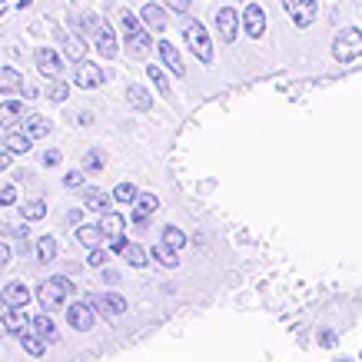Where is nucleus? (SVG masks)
Here are the masks:
<instances>
[{
	"label": "nucleus",
	"instance_id": "c85d7f7f",
	"mask_svg": "<svg viewBox=\"0 0 362 362\" xmlns=\"http://www.w3.org/2000/svg\"><path fill=\"white\" fill-rule=\"evenodd\" d=\"M21 346H23V352H27V356H44V346H47V342L40 339V336H37L33 329H27L21 336Z\"/></svg>",
	"mask_w": 362,
	"mask_h": 362
},
{
	"label": "nucleus",
	"instance_id": "de8ad7c7",
	"mask_svg": "<svg viewBox=\"0 0 362 362\" xmlns=\"http://www.w3.org/2000/svg\"><path fill=\"white\" fill-rule=\"evenodd\" d=\"M133 226H136V230H146V226H150V216H133Z\"/></svg>",
	"mask_w": 362,
	"mask_h": 362
},
{
	"label": "nucleus",
	"instance_id": "aec40b11",
	"mask_svg": "<svg viewBox=\"0 0 362 362\" xmlns=\"http://www.w3.org/2000/svg\"><path fill=\"white\" fill-rule=\"evenodd\" d=\"M127 103H130L133 110H150V107H153V97H150V93H146V87H140V83H130V87H127Z\"/></svg>",
	"mask_w": 362,
	"mask_h": 362
},
{
	"label": "nucleus",
	"instance_id": "cd10ccee",
	"mask_svg": "<svg viewBox=\"0 0 362 362\" xmlns=\"http://www.w3.org/2000/svg\"><path fill=\"white\" fill-rule=\"evenodd\" d=\"M37 259H40V263H54L57 259V240L54 236H40V240H37Z\"/></svg>",
	"mask_w": 362,
	"mask_h": 362
},
{
	"label": "nucleus",
	"instance_id": "58836bf2",
	"mask_svg": "<svg viewBox=\"0 0 362 362\" xmlns=\"http://www.w3.org/2000/svg\"><path fill=\"white\" fill-rule=\"evenodd\" d=\"M64 187H66V189H77V187H83V173H80V170H70V173L64 176Z\"/></svg>",
	"mask_w": 362,
	"mask_h": 362
},
{
	"label": "nucleus",
	"instance_id": "a211bd4d",
	"mask_svg": "<svg viewBox=\"0 0 362 362\" xmlns=\"http://www.w3.org/2000/svg\"><path fill=\"white\" fill-rule=\"evenodd\" d=\"M23 117H27L23 103H17V100H7V103H0V127H4V130H11L13 123H21Z\"/></svg>",
	"mask_w": 362,
	"mask_h": 362
},
{
	"label": "nucleus",
	"instance_id": "bb28decb",
	"mask_svg": "<svg viewBox=\"0 0 362 362\" xmlns=\"http://www.w3.org/2000/svg\"><path fill=\"white\" fill-rule=\"evenodd\" d=\"M21 213H23V220L40 223L47 216V203H44V199H27V203L21 206Z\"/></svg>",
	"mask_w": 362,
	"mask_h": 362
},
{
	"label": "nucleus",
	"instance_id": "f8f14e48",
	"mask_svg": "<svg viewBox=\"0 0 362 362\" xmlns=\"http://www.w3.org/2000/svg\"><path fill=\"white\" fill-rule=\"evenodd\" d=\"M316 0H289V17L296 27H309V23L316 21Z\"/></svg>",
	"mask_w": 362,
	"mask_h": 362
},
{
	"label": "nucleus",
	"instance_id": "c9c22d12",
	"mask_svg": "<svg viewBox=\"0 0 362 362\" xmlns=\"http://www.w3.org/2000/svg\"><path fill=\"white\" fill-rule=\"evenodd\" d=\"M146 74H150V80L156 83V90H160V93L166 97V93H170V83H166V74H163V70H160L156 64H150V66H146Z\"/></svg>",
	"mask_w": 362,
	"mask_h": 362
},
{
	"label": "nucleus",
	"instance_id": "473e14b6",
	"mask_svg": "<svg viewBox=\"0 0 362 362\" xmlns=\"http://www.w3.org/2000/svg\"><path fill=\"white\" fill-rule=\"evenodd\" d=\"M100 230L107 233V236H117V233H123V216H120V213H103Z\"/></svg>",
	"mask_w": 362,
	"mask_h": 362
},
{
	"label": "nucleus",
	"instance_id": "603ef678",
	"mask_svg": "<svg viewBox=\"0 0 362 362\" xmlns=\"http://www.w3.org/2000/svg\"><path fill=\"white\" fill-rule=\"evenodd\" d=\"M336 362H356V359H336Z\"/></svg>",
	"mask_w": 362,
	"mask_h": 362
},
{
	"label": "nucleus",
	"instance_id": "c03bdc74",
	"mask_svg": "<svg viewBox=\"0 0 362 362\" xmlns=\"http://www.w3.org/2000/svg\"><path fill=\"white\" fill-rule=\"evenodd\" d=\"M11 160H13V153L4 146V150H0V170H11Z\"/></svg>",
	"mask_w": 362,
	"mask_h": 362
},
{
	"label": "nucleus",
	"instance_id": "72a5a7b5",
	"mask_svg": "<svg viewBox=\"0 0 362 362\" xmlns=\"http://www.w3.org/2000/svg\"><path fill=\"white\" fill-rule=\"evenodd\" d=\"M163 246H170V250H183V246H187V236H183V230L166 226V230H163Z\"/></svg>",
	"mask_w": 362,
	"mask_h": 362
},
{
	"label": "nucleus",
	"instance_id": "37998d69",
	"mask_svg": "<svg viewBox=\"0 0 362 362\" xmlns=\"http://www.w3.org/2000/svg\"><path fill=\"white\" fill-rule=\"evenodd\" d=\"M100 279H103L107 286H117V283H120V273H117V269H103V273H100Z\"/></svg>",
	"mask_w": 362,
	"mask_h": 362
},
{
	"label": "nucleus",
	"instance_id": "09e8293b",
	"mask_svg": "<svg viewBox=\"0 0 362 362\" xmlns=\"http://www.w3.org/2000/svg\"><path fill=\"white\" fill-rule=\"evenodd\" d=\"M66 220H70V223H80V220H83V213H80V209H70V213H66Z\"/></svg>",
	"mask_w": 362,
	"mask_h": 362
},
{
	"label": "nucleus",
	"instance_id": "2eb2a0df",
	"mask_svg": "<svg viewBox=\"0 0 362 362\" xmlns=\"http://www.w3.org/2000/svg\"><path fill=\"white\" fill-rule=\"evenodd\" d=\"M4 303L13 309H27V303H30V289L23 283H7L4 286Z\"/></svg>",
	"mask_w": 362,
	"mask_h": 362
},
{
	"label": "nucleus",
	"instance_id": "1a4fd4ad",
	"mask_svg": "<svg viewBox=\"0 0 362 362\" xmlns=\"http://www.w3.org/2000/svg\"><path fill=\"white\" fill-rule=\"evenodd\" d=\"M93 319H97V313H93L90 303H70V306H66V322H70L74 329H80V332L93 329Z\"/></svg>",
	"mask_w": 362,
	"mask_h": 362
},
{
	"label": "nucleus",
	"instance_id": "f257e3e1",
	"mask_svg": "<svg viewBox=\"0 0 362 362\" xmlns=\"http://www.w3.org/2000/svg\"><path fill=\"white\" fill-rule=\"evenodd\" d=\"M70 293H74L70 279H64V276H47L44 283L37 286V303L50 313V309H60V303H66Z\"/></svg>",
	"mask_w": 362,
	"mask_h": 362
},
{
	"label": "nucleus",
	"instance_id": "7ed1b4c3",
	"mask_svg": "<svg viewBox=\"0 0 362 362\" xmlns=\"http://www.w3.org/2000/svg\"><path fill=\"white\" fill-rule=\"evenodd\" d=\"M332 57H336L339 64H352L356 57H362V33L356 30V27L339 30L336 40H332Z\"/></svg>",
	"mask_w": 362,
	"mask_h": 362
},
{
	"label": "nucleus",
	"instance_id": "a19ab883",
	"mask_svg": "<svg viewBox=\"0 0 362 362\" xmlns=\"http://www.w3.org/2000/svg\"><path fill=\"white\" fill-rule=\"evenodd\" d=\"M17 203V193H13V187H0V206H13Z\"/></svg>",
	"mask_w": 362,
	"mask_h": 362
},
{
	"label": "nucleus",
	"instance_id": "ddd939ff",
	"mask_svg": "<svg viewBox=\"0 0 362 362\" xmlns=\"http://www.w3.org/2000/svg\"><path fill=\"white\" fill-rule=\"evenodd\" d=\"M156 50H160V60L166 64V70H170V74H176V77H183V74H187L183 57H180V50H176L170 40H160V44H156Z\"/></svg>",
	"mask_w": 362,
	"mask_h": 362
},
{
	"label": "nucleus",
	"instance_id": "8fccbe9b",
	"mask_svg": "<svg viewBox=\"0 0 362 362\" xmlns=\"http://www.w3.org/2000/svg\"><path fill=\"white\" fill-rule=\"evenodd\" d=\"M189 4H193V0H176V7H180V11H187Z\"/></svg>",
	"mask_w": 362,
	"mask_h": 362
},
{
	"label": "nucleus",
	"instance_id": "4be33fe9",
	"mask_svg": "<svg viewBox=\"0 0 362 362\" xmlns=\"http://www.w3.org/2000/svg\"><path fill=\"white\" fill-rule=\"evenodd\" d=\"M83 203H87V209H93V213H107L110 197H107L100 187H87V189H83Z\"/></svg>",
	"mask_w": 362,
	"mask_h": 362
},
{
	"label": "nucleus",
	"instance_id": "f3484780",
	"mask_svg": "<svg viewBox=\"0 0 362 362\" xmlns=\"http://www.w3.org/2000/svg\"><path fill=\"white\" fill-rule=\"evenodd\" d=\"M0 93L4 97H13V93H23V80L13 66H0Z\"/></svg>",
	"mask_w": 362,
	"mask_h": 362
},
{
	"label": "nucleus",
	"instance_id": "393cba45",
	"mask_svg": "<svg viewBox=\"0 0 362 362\" xmlns=\"http://www.w3.org/2000/svg\"><path fill=\"white\" fill-rule=\"evenodd\" d=\"M123 259H127L133 269H143V266L150 263V252L143 250L140 243H127V250H123Z\"/></svg>",
	"mask_w": 362,
	"mask_h": 362
},
{
	"label": "nucleus",
	"instance_id": "6ab92c4d",
	"mask_svg": "<svg viewBox=\"0 0 362 362\" xmlns=\"http://www.w3.org/2000/svg\"><path fill=\"white\" fill-rule=\"evenodd\" d=\"M140 17L146 21V27H153V30H166V23H170V13H166L160 4H146L140 11Z\"/></svg>",
	"mask_w": 362,
	"mask_h": 362
},
{
	"label": "nucleus",
	"instance_id": "c756f323",
	"mask_svg": "<svg viewBox=\"0 0 362 362\" xmlns=\"http://www.w3.org/2000/svg\"><path fill=\"white\" fill-rule=\"evenodd\" d=\"M4 146H7L13 156H17V153H27V150H30V136H27V133H7Z\"/></svg>",
	"mask_w": 362,
	"mask_h": 362
},
{
	"label": "nucleus",
	"instance_id": "20e7f679",
	"mask_svg": "<svg viewBox=\"0 0 362 362\" xmlns=\"http://www.w3.org/2000/svg\"><path fill=\"white\" fill-rule=\"evenodd\" d=\"M87 303L93 306V313H100L103 319H117L127 313V299L117 296V293H87Z\"/></svg>",
	"mask_w": 362,
	"mask_h": 362
},
{
	"label": "nucleus",
	"instance_id": "9b49d317",
	"mask_svg": "<svg viewBox=\"0 0 362 362\" xmlns=\"http://www.w3.org/2000/svg\"><path fill=\"white\" fill-rule=\"evenodd\" d=\"M0 322H4L7 336H23V332L30 329V319L23 316V309H13V306H7L0 313Z\"/></svg>",
	"mask_w": 362,
	"mask_h": 362
},
{
	"label": "nucleus",
	"instance_id": "a18cd8bd",
	"mask_svg": "<svg viewBox=\"0 0 362 362\" xmlns=\"http://www.w3.org/2000/svg\"><path fill=\"white\" fill-rule=\"evenodd\" d=\"M7 263H11V246L0 243V266H7Z\"/></svg>",
	"mask_w": 362,
	"mask_h": 362
},
{
	"label": "nucleus",
	"instance_id": "79ce46f5",
	"mask_svg": "<svg viewBox=\"0 0 362 362\" xmlns=\"http://www.w3.org/2000/svg\"><path fill=\"white\" fill-rule=\"evenodd\" d=\"M107 252H110V250H100V246H93V250H90V266H103V263H107Z\"/></svg>",
	"mask_w": 362,
	"mask_h": 362
},
{
	"label": "nucleus",
	"instance_id": "864d4df0",
	"mask_svg": "<svg viewBox=\"0 0 362 362\" xmlns=\"http://www.w3.org/2000/svg\"><path fill=\"white\" fill-rule=\"evenodd\" d=\"M0 226H4V223H0Z\"/></svg>",
	"mask_w": 362,
	"mask_h": 362
},
{
	"label": "nucleus",
	"instance_id": "423d86ee",
	"mask_svg": "<svg viewBox=\"0 0 362 362\" xmlns=\"http://www.w3.org/2000/svg\"><path fill=\"white\" fill-rule=\"evenodd\" d=\"M213 21H216V33H220L223 44H233L236 33H240V23H243V17L236 13V7H220Z\"/></svg>",
	"mask_w": 362,
	"mask_h": 362
},
{
	"label": "nucleus",
	"instance_id": "2f4dec72",
	"mask_svg": "<svg viewBox=\"0 0 362 362\" xmlns=\"http://www.w3.org/2000/svg\"><path fill=\"white\" fill-rule=\"evenodd\" d=\"M150 256H153L160 266H166V269H176V250H170V246H156V250H150Z\"/></svg>",
	"mask_w": 362,
	"mask_h": 362
},
{
	"label": "nucleus",
	"instance_id": "7c9ffc66",
	"mask_svg": "<svg viewBox=\"0 0 362 362\" xmlns=\"http://www.w3.org/2000/svg\"><path fill=\"white\" fill-rule=\"evenodd\" d=\"M156 206H160V199H156L153 193H143V197L136 199V206H133V216H153Z\"/></svg>",
	"mask_w": 362,
	"mask_h": 362
},
{
	"label": "nucleus",
	"instance_id": "ea45409f",
	"mask_svg": "<svg viewBox=\"0 0 362 362\" xmlns=\"http://www.w3.org/2000/svg\"><path fill=\"white\" fill-rule=\"evenodd\" d=\"M107 240H110V252L123 256V250H127V236H123V233H117V236H107Z\"/></svg>",
	"mask_w": 362,
	"mask_h": 362
},
{
	"label": "nucleus",
	"instance_id": "0eeeda50",
	"mask_svg": "<svg viewBox=\"0 0 362 362\" xmlns=\"http://www.w3.org/2000/svg\"><path fill=\"white\" fill-rule=\"evenodd\" d=\"M93 44H97V50H100L103 60H113V57H117L120 44H117V30H113V23H107V21L97 23V30H93Z\"/></svg>",
	"mask_w": 362,
	"mask_h": 362
},
{
	"label": "nucleus",
	"instance_id": "f03ea898",
	"mask_svg": "<svg viewBox=\"0 0 362 362\" xmlns=\"http://www.w3.org/2000/svg\"><path fill=\"white\" fill-rule=\"evenodd\" d=\"M183 40H187V47L193 50V57L197 60H203V64H213V40H209L206 27L199 21H183Z\"/></svg>",
	"mask_w": 362,
	"mask_h": 362
},
{
	"label": "nucleus",
	"instance_id": "3c124183",
	"mask_svg": "<svg viewBox=\"0 0 362 362\" xmlns=\"http://www.w3.org/2000/svg\"><path fill=\"white\" fill-rule=\"evenodd\" d=\"M4 306H7V303H4V289H0V313H4Z\"/></svg>",
	"mask_w": 362,
	"mask_h": 362
},
{
	"label": "nucleus",
	"instance_id": "5701e85b",
	"mask_svg": "<svg viewBox=\"0 0 362 362\" xmlns=\"http://www.w3.org/2000/svg\"><path fill=\"white\" fill-rule=\"evenodd\" d=\"M70 23H74V30H77V37H93V30H97V17L93 13H70Z\"/></svg>",
	"mask_w": 362,
	"mask_h": 362
},
{
	"label": "nucleus",
	"instance_id": "4c0bfd02",
	"mask_svg": "<svg viewBox=\"0 0 362 362\" xmlns=\"http://www.w3.org/2000/svg\"><path fill=\"white\" fill-rule=\"evenodd\" d=\"M83 170H87V173H100V170H103V156H100L97 150H90V153L83 156Z\"/></svg>",
	"mask_w": 362,
	"mask_h": 362
},
{
	"label": "nucleus",
	"instance_id": "39448f33",
	"mask_svg": "<svg viewBox=\"0 0 362 362\" xmlns=\"http://www.w3.org/2000/svg\"><path fill=\"white\" fill-rule=\"evenodd\" d=\"M33 64L47 80H60V74H64V60H60L54 47H37L33 50Z\"/></svg>",
	"mask_w": 362,
	"mask_h": 362
},
{
	"label": "nucleus",
	"instance_id": "a878e982",
	"mask_svg": "<svg viewBox=\"0 0 362 362\" xmlns=\"http://www.w3.org/2000/svg\"><path fill=\"white\" fill-rule=\"evenodd\" d=\"M120 30L127 40H133V37H140V33H146L140 27V21H136V13L133 11H120Z\"/></svg>",
	"mask_w": 362,
	"mask_h": 362
},
{
	"label": "nucleus",
	"instance_id": "6e6552de",
	"mask_svg": "<svg viewBox=\"0 0 362 362\" xmlns=\"http://www.w3.org/2000/svg\"><path fill=\"white\" fill-rule=\"evenodd\" d=\"M74 80H77L80 90H97V87H103L107 70H103L100 64H90V60H83V64H77V74H74Z\"/></svg>",
	"mask_w": 362,
	"mask_h": 362
},
{
	"label": "nucleus",
	"instance_id": "e433bc0d",
	"mask_svg": "<svg viewBox=\"0 0 362 362\" xmlns=\"http://www.w3.org/2000/svg\"><path fill=\"white\" fill-rule=\"evenodd\" d=\"M47 97L54 100V103H64V100L70 97V90H66V83H64V80H54V83L47 87Z\"/></svg>",
	"mask_w": 362,
	"mask_h": 362
},
{
	"label": "nucleus",
	"instance_id": "49530a36",
	"mask_svg": "<svg viewBox=\"0 0 362 362\" xmlns=\"http://www.w3.org/2000/svg\"><path fill=\"white\" fill-rule=\"evenodd\" d=\"M44 163L47 166H57V163H60V153H57V150H47V153H44Z\"/></svg>",
	"mask_w": 362,
	"mask_h": 362
},
{
	"label": "nucleus",
	"instance_id": "f704fd0d",
	"mask_svg": "<svg viewBox=\"0 0 362 362\" xmlns=\"http://www.w3.org/2000/svg\"><path fill=\"white\" fill-rule=\"evenodd\" d=\"M136 197H140V193H136L133 183H120V187L113 189V199H117V203H136Z\"/></svg>",
	"mask_w": 362,
	"mask_h": 362
},
{
	"label": "nucleus",
	"instance_id": "b1692460",
	"mask_svg": "<svg viewBox=\"0 0 362 362\" xmlns=\"http://www.w3.org/2000/svg\"><path fill=\"white\" fill-rule=\"evenodd\" d=\"M103 236H107V233L100 230V223H87V226H80V230H77L80 246H87V250L100 246V240H103Z\"/></svg>",
	"mask_w": 362,
	"mask_h": 362
},
{
	"label": "nucleus",
	"instance_id": "9d476101",
	"mask_svg": "<svg viewBox=\"0 0 362 362\" xmlns=\"http://www.w3.org/2000/svg\"><path fill=\"white\" fill-rule=\"evenodd\" d=\"M243 30H246V37H252V40L266 33V11L259 4H250V7L243 11Z\"/></svg>",
	"mask_w": 362,
	"mask_h": 362
},
{
	"label": "nucleus",
	"instance_id": "4468645a",
	"mask_svg": "<svg viewBox=\"0 0 362 362\" xmlns=\"http://www.w3.org/2000/svg\"><path fill=\"white\" fill-rule=\"evenodd\" d=\"M60 44H64V54L70 64H83V60H87V44H83V37H77V33H60Z\"/></svg>",
	"mask_w": 362,
	"mask_h": 362
},
{
	"label": "nucleus",
	"instance_id": "412c9836",
	"mask_svg": "<svg viewBox=\"0 0 362 362\" xmlns=\"http://www.w3.org/2000/svg\"><path fill=\"white\" fill-rule=\"evenodd\" d=\"M30 329L37 332L44 342H57V339H60V332H57V326H54V319H50V316H33Z\"/></svg>",
	"mask_w": 362,
	"mask_h": 362
},
{
	"label": "nucleus",
	"instance_id": "dca6fc26",
	"mask_svg": "<svg viewBox=\"0 0 362 362\" xmlns=\"http://www.w3.org/2000/svg\"><path fill=\"white\" fill-rule=\"evenodd\" d=\"M50 130H54V123L47 120V117H37V113L23 117V133H27L30 140H44V136H47Z\"/></svg>",
	"mask_w": 362,
	"mask_h": 362
}]
</instances>
